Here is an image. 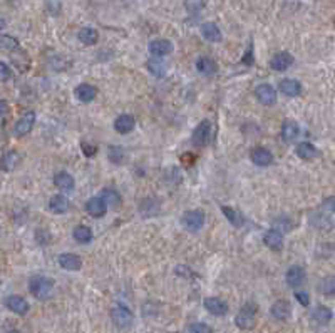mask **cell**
Returning <instances> with one entry per match:
<instances>
[{
	"mask_svg": "<svg viewBox=\"0 0 335 333\" xmlns=\"http://www.w3.org/2000/svg\"><path fill=\"white\" fill-rule=\"evenodd\" d=\"M54 280L49 277H44V275H35L29 280V291L32 293V297L37 300H47L50 298L54 290Z\"/></svg>",
	"mask_w": 335,
	"mask_h": 333,
	"instance_id": "cell-1",
	"label": "cell"
},
{
	"mask_svg": "<svg viewBox=\"0 0 335 333\" xmlns=\"http://www.w3.org/2000/svg\"><path fill=\"white\" fill-rule=\"evenodd\" d=\"M257 323V305L245 303L235 317V325L242 330H251Z\"/></svg>",
	"mask_w": 335,
	"mask_h": 333,
	"instance_id": "cell-2",
	"label": "cell"
},
{
	"mask_svg": "<svg viewBox=\"0 0 335 333\" xmlns=\"http://www.w3.org/2000/svg\"><path fill=\"white\" fill-rule=\"evenodd\" d=\"M111 320H112V323L117 326V328H129L132 320H134V317H132V313H131V310L128 308V306L116 305V306H112V308H111Z\"/></svg>",
	"mask_w": 335,
	"mask_h": 333,
	"instance_id": "cell-3",
	"label": "cell"
},
{
	"mask_svg": "<svg viewBox=\"0 0 335 333\" xmlns=\"http://www.w3.org/2000/svg\"><path fill=\"white\" fill-rule=\"evenodd\" d=\"M211 121L210 119H203L201 123L196 126L193 136H191V143L196 147H205L211 139Z\"/></svg>",
	"mask_w": 335,
	"mask_h": 333,
	"instance_id": "cell-4",
	"label": "cell"
},
{
	"mask_svg": "<svg viewBox=\"0 0 335 333\" xmlns=\"http://www.w3.org/2000/svg\"><path fill=\"white\" fill-rule=\"evenodd\" d=\"M205 213L201 209H191L186 211L185 216H183V225L191 233H198L201 228L205 226Z\"/></svg>",
	"mask_w": 335,
	"mask_h": 333,
	"instance_id": "cell-5",
	"label": "cell"
},
{
	"mask_svg": "<svg viewBox=\"0 0 335 333\" xmlns=\"http://www.w3.org/2000/svg\"><path fill=\"white\" fill-rule=\"evenodd\" d=\"M34 124H35V112H34V111L25 112L24 116L17 121V124H15V127H14L15 136H17V138L27 136V134L32 131Z\"/></svg>",
	"mask_w": 335,
	"mask_h": 333,
	"instance_id": "cell-6",
	"label": "cell"
},
{
	"mask_svg": "<svg viewBox=\"0 0 335 333\" xmlns=\"http://www.w3.org/2000/svg\"><path fill=\"white\" fill-rule=\"evenodd\" d=\"M255 95L263 106H273L277 102V91L270 84H260L255 87Z\"/></svg>",
	"mask_w": 335,
	"mask_h": 333,
	"instance_id": "cell-7",
	"label": "cell"
},
{
	"mask_svg": "<svg viewBox=\"0 0 335 333\" xmlns=\"http://www.w3.org/2000/svg\"><path fill=\"white\" fill-rule=\"evenodd\" d=\"M271 317L275 320H280V322H287V320L292 317V305H290L287 300H278L270 308Z\"/></svg>",
	"mask_w": 335,
	"mask_h": 333,
	"instance_id": "cell-8",
	"label": "cell"
},
{
	"mask_svg": "<svg viewBox=\"0 0 335 333\" xmlns=\"http://www.w3.org/2000/svg\"><path fill=\"white\" fill-rule=\"evenodd\" d=\"M293 55L290 52H277L273 57L270 59V67L273 70H278V72H283V70H287L290 66L293 64Z\"/></svg>",
	"mask_w": 335,
	"mask_h": 333,
	"instance_id": "cell-9",
	"label": "cell"
},
{
	"mask_svg": "<svg viewBox=\"0 0 335 333\" xmlns=\"http://www.w3.org/2000/svg\"><path fill=\"white\" fill-rule=\"evenodd\" d=\"M5 306L10 310L17 313V315H27L29 311V303L27 300L22 298V297H17V295H12V297H7L5 298Z\"/></svg>",
	"mask_w": 335,
	"mask_h": 333,
	"instance_id": "cell-10",
	"label": "cell"
},
{
	"mask_svg": "<svg viewBox=\"0 0 335 333\" xmlns=\"http://www.w3.org/2000/svg\"><path fill=\"white\" fill-rule=\"evenodd\" d=\"M285 280H287V285L290 288H299L303 281H305V270L299 265L290 266L285 273Z\"/></svg>",
	"mask_w": 335,
	"mask_h": 333,
	"instance_id": "cell-11",
	"label": "cell"
},
{
	"mask_svg": "<svg viewBox=\"0 0 335 333\" xmlns=\"http://www.w3.org/2000/svg\"><path fill=\"white\" fill-rule=\"evenodd\" d=\"M205 308L208 313H211V315L214 317H223L226 315V311H228V305H226L223 300H220L216 297H210V298H206L205 302Z\"/></svg>",
	"mask_w": 335,
	"mask_h": 333,
	"instance_id": "cell-12",
	"label": "cell"
},
{
	"mask_svg": "<svg viewBox=\"0 0 335 333\" xmlns=\"http://www.w3.org/2000/svg\"><path fill=\"white\" fill-rule=\"evenodd\" d=\"M250 159L253 164L260 166V168H265V166H270L273 163V154H271L268 149H265V147H255V149L250 152Z\"/></svg>",
	"mask_w": 335,
	"mask_h": 333,
	"instance_id": "cell-13",
	"label": "cell"
},
{
	"mask_svg": "<svg viewBox=\"0 0 335 333\" xmlns=\"http://www.w3.org/2000/svg\"><path fill=\"white\" fill-rule=\"evenodd\" d=\"M106 209H107V204L104 203V200L101 196H94L86 203L87 214L92 218H103L106 214Z\"/></svg>",
	"mask_w": 335,
	"mask_h": 333,
	"instance_id": "cell-14",
	"label": "cell"
},
{
	"mask_svg": "<svg viewBox=\"0 0 335 333\" xmlns=\"http://www.w3.org/2000/svg\"><path fill=\"white\" fill-rule=\"evenodd\" d=\"M263 241L265 245H267L270 249H273V251H282L283 248V234L282 231H278V229H268L267 233L263 236Z\"/></svg>",
	"mask_w": 335,
	"mask_h": 333,
	"instance_id": "cell-15",
	"label": "cell"
},
{
	"mask_svg": "<svg viewBox=\"0 0 335 333\" xmlns=\"http://www.w3.org/2000/svg\"><path fill=\"white\" fill-rule=\"evenodd\" d=\"M59 266L62 268V270H67V271H77L82 266V260L77 254L64 253V254L59 256Z\"/></svg>",
	"mask_w": 335,
	"mask_h": 333,
	"instance_id": "cell-16",
	"label": "cell"
},
{
	"mask_svg": "<svg viewBox=\"0 0 335 333\" xmlns=\"http://www.w3.org/2000/svg\"><path fill=\"white\" fill-rule=\"evenodd\" d=\"M149 52L153 54L154 57H163V55H168L173 52V44L166 41V39H156L149 44Z\"/></svg>",
	"mask_w": 335,
	"mask_h": 333,
	"instance_id": "cell-17",
	"label": "cell"
},
{
	"mask_svg": "<svg viewBox=\"0 0 335 333\" xmlns=\"http://www.w3.org/2000/svg\"><path fill=\"white\" fill-rule=\"evenodd\" d=\"M278 89H280L282 94H285L287 97H297V95L302 94V84L295 79H283L278 84Z\"/></svg>",
	"mask_w": 335,
	"mask_h": 333,
	"instance_id": "cell-18",
	"label": "cell"
},
{
	"mask_svg": "<svg viewBox=\"0 0 335 333\" xmlns=\"http://www.w3.org/2000/svg\"><path fill=\"white\" fill-rule=\"evenodd\" d=\"M18 163H21V154L17 151H7L0 158V169L5 172H12L18 166Z\"/></svg>",
	"mask_w": 335,
	"mask_h": 333,
	"instance_id": "cell-19",
	"label": "cell"
},
{
	"mask_svg": "<svg viewBox=\"0 0 335 333\" xmlns=\"http://www.w3.org/2000/svg\"><path fill=\"white\" fill-rule=\"evenodd\" d=\"M282 139L285 141V143H293V141L299 138L300 134V127L299 124L295 123L292 119H287L285 123L282 124Z\"/></svg>",
	"mask_w": 335,
	"mask_h": 333,
	"instance_id": "cell-20",
	"label": "cell"
},
{
	"mask_svg": "<svg viewBox=\"0 0 335 333\" xmlns=\"http://www.w3.org/2000/svg\"><path fill=\"white\" fill-rule=\"evenodd\" d=\"M69 208H71V203H69V200L66 196H62V194H55L50 198V201H49V209L52 211L54 214H64L69 211Z\"/></svg>",
	"mask_w": 335,
	"mask_h": 333,
	"instance_id": "cell-21",
	"label": "cell"
},
{
	"mask_svg": "<svg viewBox=\"0 0 335 333\" xmlns=\"http://www.w3.org/2000/svg\"><path fill=\"white\" fill-rule=\"evenodd\" d=\"M134 126H136V121L132 116H129V114H121V116H117L114 121V129L119 134L131 132L132 129H134Z\"/></svg>",
	"mask_w": 335,
	"mask_h": 333,
	"instance_id": "cell-22",
	"label": "cell"
},
{
	"mask_svg": "<svg viewBox=\"0 0 335 333\" xmlns=\"http://www.w3.org/2000/svg\"><path fill=\"white\" fill-rule=\"evenodd\" d=\"M75 97H77L81 102H91L96 99L97 95V87L91 86V84H79L75 87Z\"/></svg>",
	"mask_w": 335,
	"mask_h": 333,
	"instance_id": "cell-23",
	"label": "cell"
},
{
	"mask_svg": "<svg viewBox=\"0 0 335 333\" xmlns=\"http://www.w3.org/2000/svg\"><path fill=\"white\" fill-rule=\"evenodd\" d=\"M54 186H57L61 191H72L75 186V181L69 172L61 171L54 176Z\"/></svg>",
	"mask_w": 335,
	"mask_h": 333,
	"instance_id": "cell-24",
	"label": "cell"
},
{
	"mask_svg": "<svg viewBox=\"0 0 335 333\" xmlns=\"http://www.w3.org/2000/svg\"><path fill=\"white\" fill-rule=\"evenodd\" d=\"M201 35H203L208 42H221V30L218 29L216 24L206 22L201 25Z\"/></svg>",
	"mask_w": 335,
	"mask_h": 333,
	"instance_id": "cell-25",
	"label": "cell"
},
{
	"mask_svg": "<svg viewBox=\"0 0 335 333\" xmlns=\"http://www.w3.org/2000/svg\"><path fill=\"white\" fill-rule=\"evenodd\" d=\"M221 213L235 228H242L245 225V216L238 209H233L231 206H221Z\"/></svg>",
	"mask_w": 335,
	"mask_h": 333,
	"instance_id": "cell-26",
	"label": "cell"
},
{
	"mask_svg": "<svg viewBox=\"0 0 335 333\" xmlns=\"http://www.w3.org/2000/svg\"><path fill=\"white\" fill-rule=\"evenodd\" d=\"M332 318H333L332 310L327 308V306H324V305H319L317 308L313 310V313H312V320H313L315 323H319V325H328Z\"/></svg>",
	"mask_w": 335,
	"mask_h": 333,
	"instance_id": "cell-27",
	"label": "cell"
},
{
	"mask_svg": "<svg viewBox=\"0 0 335 333\" xmlns=\"http://www.w3.org/2000/svg\"><path fill=\"white\" fill-rule=\"evenodd\" d=\"M146 67L154 77H164V75H166V70H168L166 62L157 59V57H151V59L146 62Z\"/></svg>",
	"mask_w": 335,
	"mask_h": 333,
	"instance_id": "cell-28",
	"label": "cell"
},
{
	"mask_svg": "<svg viewBox=\"0 0 335 333\" xmlns=\"http://www.w3.org/2000/svg\"><path fill=\"white\" fill-rule=\"evenodd\" d=\"M160 208H161L160 201L154 200V198H146V200L139 204V213L143 216H154L160 213Z\"/></svg>",
	"mask_w": 335,
	"mask_h": 333,
	"instance_id": "cell-29",
	"label": "cell"
},
{
	"mask_svg": "<svg viewBox=\"0 0 335 333\" xmlns=\"http://www.w3.org/2000/svg\"><path fill=\"white\" fill-rule=\"evenodd\" d=\"M295 152L300 159H305V161H310V159L319 156L317 147H315L313 144H310V143H300L299 146H297Z\"/></svg>",
	"mask_w": 335,
	"mask_h": 333,
	"instance_id": "cell-30",
	"label": "cell"
},
{
	"mask_svg": "<svg viewBox=\"0 0 335 333\" xmlns=\"http://www.w3.org/2000/svg\"><path fill=\"white\" fill-rule=\"evenodd\" d=\"M79 41L84 44V46H96L99 41V32L92 27H84L79 30Z\"/></svg>",
	"mask_w": 335,
	"mask_h": 333,
	"instance_id": "cell-31",
	"label": "cell"
},
{
	"mask_svg": "<svg viewBox=\"0 0 335 333\" xmlns=\"http://www.w3.org/2000/svg\"><path fill=\"white\" fill-rule=\"evenodd\" d=\"M196 70L203 75H213L216 72V64L210 57H200L196 61Z\"/></svg>",
	"mask_w": 335,
	"mask_h": 333,
	"instance_id": "cell-32",
	"label": "cell"
},
{
	"mask_svg": "<svg viewBox=\"0 0 335 333\" xmlns=\"http://www.w3.org/2000/svg\"><path fill=\"white\" fill-rule=\"evenodd\" d=\"M72 236L74 240L77 243H82V245H86V243H89L92 240V231L89 226H84V225H79L74 228L72 231Z\"/></svg>",
	"mask_w": 335,
	"mask_h": 333,
	"instance_id": "cell-33",
	"label": "cell"
},
{
	"mask_svg": "<svg viewBox=\"0 0 335 333\" xmlns=\"http://www.w3.org/2000/svg\"><path fill=\"white\" fill-rule=\"evenodd\" d=\"M0 50H4V52H17V50H21V44L12 35H0Z\"/></svg>",
	"mask_w": 335,
	"mask_h": 333,
	"instance_id": "cell-34",
	"label": "cell"
},
{
	"mask_svg": "<svg viewBox=\"0 0 335 333\" xmlns=\"http://www.w3.org/2000/svg\"><path fill=\"white\" fill-rule=\"evenodd\" d=\"M101 198H103L106 204H111V206H119V204H121V194H119L117 191L112 189V188L103 189Z\"/></svg>",
	"mask_w": 335,
	"mask_h": 333,
	"instance_id": "cell-35",
	"label": "cell"
},
{
	"mask_svg": "<svg viewBox=\"0 0 335 333\" xmlns=\"http://www.w3.org/2000/svg\"><path fill=\"white\" fill-rule=\"evenodd\" d=\"M319 291L325 297H333L335 295V277H325L319 283Z\"/></svg>",
	"mask_w": 335,
	"mask_h": 333,
	"instance_id": "cell-36",
	"label": "cell"
},
{
	"mask_svg": "<svg viewBox=\"0 0 335 333\" xmlns=\"http://www.w3.org/2000/svg\"><path fill=\"white\" fill-rule=\"evenodd\" d=\"M124 149L121 146H109L107 147V158L112 164H121L124 161Z\"/></svg>",
	"mask_w": 335,
	"mask_h": 333,
	"instance_id": "cell-37",
	"label": "cell"
},
{
	"mask_svg": "<svg viewBox=\"0 0 335 333\" xmlns=\"http://www.w3.org/2000/svg\"><path fill=\"white\" fill-rule=\"evenodd\" d=\"M188 333H211V326H208L206 323H191L188 326Z\"/></svg>",
	"mask_w": 335,
	"mask_h": 333,
	"instance_id": "cell-38",
	"label": "cell"
},
{
	"mask_svg": "<svg viewBox=\"0 0 335 333\" xmlns=\"http://www.w3.org/2000/svg\"><path fill=\"white\" fill-rule=\"evenodd\" d=\"M81 149H82V152H84L86 158L96 156V152H97V147L94 146V144H89V143H82V144H81Z\"/></svg>",
	"mask_w": 335,
	"mask_h": 333,
	"instance_id": "cell-39",
	"label": "cell"
},
{
	"mask_svg": "<svg viewBox=\"0 0 335 333\" xmlns=\"http://www.w3.org/2000/svg\"><path fill=\"white\" fill-rule=\"evenodd\" d=\"M12 77V70L5 62H0V82H5Z\"/></svg>",
	"mask_w": 335,
	"mask_h": 333,
	"instance_id": "cell-40",
	"label": "cell"
},
{
	"mask_svg": "<svg viewBox=\"0 0 335 333\" xmlns=\"http://www.w3.org/2000/svg\"><path fill=\"white\" fill-rule=\"evenodd\" d=\"M205 5H206L205 2H185V7L188 9L189 14H198Z\"/></svg>",
	"mask_w": 335,
	"mask_h": 333,
	"instance_id": "cell-41",
	"label": "cell"
},
{
	"mask_svg": "<svg viewBox=\"0 0 335 333\" xmlns=\"http://www.w3.org/2000/svg\"><path fill=\"white\" fill-rule=\"evenodd\" d=\"M295 298H297V302H299L302 306H308V305H310V295H308L307 291H297L295 293Z\"/></svg>",
	"mask_w": 335,
	"mask_h": 333,
	"instance_id": "cell-42",
	"label": "cell"
},
{
	"mask_svg": "<svg viewBox=\"0 0 335 333\" xmlns=\"http://www.w3.org/2000/svg\"><path fill=\"white\" fill-rule=\"evenodd\" d=\"M242 62L246 64V66H251V64L255 62V57H253V46H250V47H248V50H246V54L243 55Z\"/></svg>",
	"mask_w": 335,
	"mask_h": 333,
	"instance_id": "cell-43",
	"label": "cell"
},
{
	"mask_svg": "<svg viewBox=\"0 0 335 333\" xmlns=\"http://www.w3.org/2000/svg\"><path fill=\"white\" fill-rule=\"evenodd\" d=\"M322 208L328 213H335V196L333 198H327V200L322 203Z\"/></svg>",
	"mask_w": 335,
	"mask_h": 333,
	"instance_id": "cell-44",
	"label": "cell"
},
{
	"mask_svg": "<svg viewBox=\"0 0 335 333\" xmlns=\"http://www.w3.org/2000/svg\"><path fill=\"white\" fill-rule=\"evenodd\" d=\"M46 7H47V10H49V14H52V15H57L59 12H61V2H47L46 4Z\"/></svg>",
	"mask_w": 335,
	"mask_h": 333,
	"instance_id": "cell-45",
	"label": "cell"
},
{
	"mask_svg": "<svg viewBox=\"0 0 335 333\" xmlns=\"http://www.w3.org/2000/svg\"><path fill=\"white\" fill-rule=\"evenodd\" d=\"M5 111H7V102L0 99V114H4Z\"/></svg>",
	"mask_w": 335,
	"mask_h": 333,
	"instance_id": "cell-46",
	"label": "cell"
},
{
	"mask_svg": "<svg viewBox=\"0 0 335 333\" xmlns=\"http://www.w3.org/2000/svg\"><path fill=\"white\" fill-rule=\"evenodd\" d=\"M4 124H5V117H4V114H0V129L4 127Z\"/></svg>",
	"mask_w": 335,
	"mask_h": 333,
	"instance_id": "cell-47",
	"label": "cell"
},
{
	"mask_svg": "<svg viewBox=\"0 0 335 333\" xmlns=\"http://www.w3.org/2000/svg\"><path fill=\"white\" fill-rule=\"evenodd\" d=\"M4 27H5V21H4L2 17H0V30H2Z\"/></svg>",
	"mask_w": 335,
	"mask_h": 333,
	"instance_id": "cell-48",
	"label": "cell"
},
{
	"mask_svg": "<svg viewBox=\"0 0 335 333\" xmlns=\"http://www.w3.org/2000/svg\"><path fill=\"white\" fill-rule=\"evenodd\" d=\"M7 333H22L21 330H9Z\"/></svg>",
	"mask_w": 335,
	"mask_h": 333,
	"instance_id": "cell-49",
	"label": "cell"
}]
</instances>
